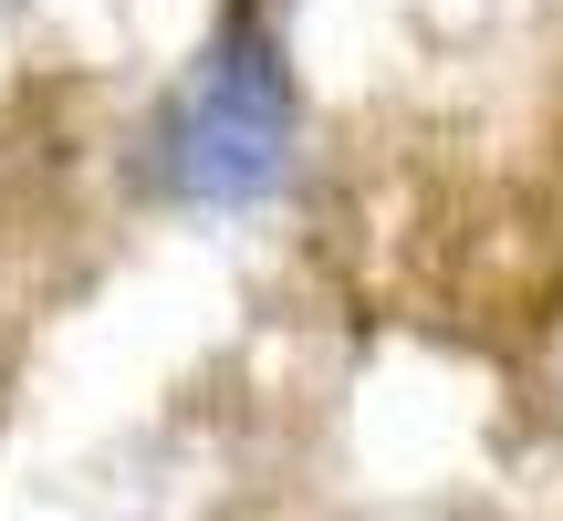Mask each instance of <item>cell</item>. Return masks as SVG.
<instances>
[{
	"mask_svg": "<svg viewBox=\"0 0 563 521\" xmlns=\"http://www.w3.org/2000/svg\"><path fill=\"white\" fill-rule=\"evenodd\" d=\"M302 167V84L282 63V32L262 0H230L220 32L157 84L136 115L125 178L146 209H199V220H241V209L292 199Z\"/></svg>",
	"mask_w": 563,
	"mask_h": 521,
	"instance_id": "6da1fadb",
	"label": "cell"
}]
</instances>
